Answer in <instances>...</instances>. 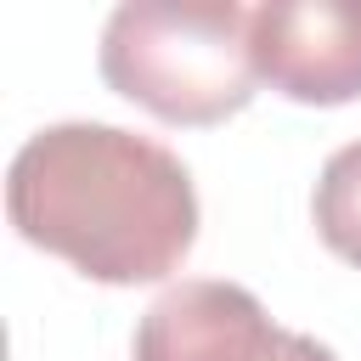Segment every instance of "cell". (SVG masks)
Returning a JSON list of instances; mask_svg holds the SVG:
<instances>
[{"instance_id":"obj_1","label":"cell","mask_w":361,"mask_h":361,"mask_svg":"<svg viewBox=\"0 0 361 361\" xmlns=\"http://www.w3.org/2000/svg\"><path fill=\"white\" fill-rule=\"evenodd\" d=\"M6 214L34 248L113 288L180 271L197 243L186 164L164 141L102 118L34 130L6 169Z\"/></svg>"},{"instance_id":"obj_2","label":"cell","mask_w":361,"mask_h":361,"mask_svg":"<svg viewBox=\"0 0 361 361\" xmlns=\"http://www.w3.org/2000/svg\"><path fill=\"white\" fill-rule=\"evenodd\" d=\"M102 79L169 118L220 124L248 107L254 68V11L237 0H124L102 23L96 45Z\"/></svg>"},{"instance_id":"obj_3","label":"cell","mask_w":361,"mask_h":361,"mask_svg":"<svg viewBox=\"0 0 361 361\" xmlns=\"http://www.w3.org/2000/svg\"><path fill=\"white\" fill-rule=\"evenodd\" d=\"M254 68L293 102L338 107L361 96V0L254 6Z\"/></svg>"},{"instance_id":"obj_4","label":"cell","mask_w":361,"mask_h":361,"mask_svg":"<svg viewBox=\"0 0 361 361\" xmlns=\"http://www.w3.org/2000/svg\"><path fill=\"white\" fill-rule=\"evenodd\" d=\"M288 333L243 282L186 276L147 305L135 361H282Z\"/></svg>"},{"instance_id":"obj_5","label":"cell","mask_w":361,"mask_h":361,"mask_svg":"<svg viewBox=\"0 0 361 361\" xmlns=\"http://www.w3.org/2000/svg\"><path fill=\"white\" fill-rule=\"evenodd\" d=\"M310 214H316L322 243H327L338 259L361 265V135L344 141V147L322 164L316 192H310Z\"/></svg>"},{"instance_id":"obj_6","label":"cell","mask_w":361,"mask_h":361,"mask_svg":"<svg viewBox=\"0 0 361 361\" xmlns=\"http://www.w3.org/2000/svg\"><path fill=\"white\" fill-rule=\"evenodd\" d=\"M282 361H338L322 338H310V333H288V350H282Z\"/></svg>"}]
</instances>
